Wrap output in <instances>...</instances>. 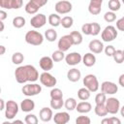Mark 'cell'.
I'll use <instances>...</instances> for the list:
<instances>
[{
    "mask_svg": "<svg viewBox=\"0 0 124 124\" xmlns=\"http://www.w3.org/2000/svg\"><path fill=\"white\" fill-rule=\"evenodd\" d=\"M53 121L56 124H67L70 121V114L67 111H60L54 114Z\"/></svg>",
    "mask_w": 124,
    "mask_h": 124,
    "instance_id": "obj_19",
    "label": "cell"
},
{
    "mask_svg": "<svg viewBox=\"0 0 124 124\" xmlns=\"http://www.w3.org/2000/svg\"><path fill=\"white\" fill-rule=\"evenodd\" d=\"M121 1H122V3H123V4H124V0H121Z\"/></svg>",
    "mask_w": 124,
    "mask_h": 124,
    "instance_id": "obj_56",
    "label": "cell"
},
{
    "mask_svg": "<svg viewBox=\"0 0 124 124\" xmlns=\"http://www.w3.org/2000/svg\"><path fill=\"white\" fill-rule=\"evenodd\" d=\"M39 9H41V8H40L36 3H34L32 0H30V1L25 5V7H24L25 12H26L27 14H29V15H35V14H37L38 11H39Z\"/></svg>",
    "mask_w": 124,
    "mask_h": 124,
    "instance_id": "obj_24",
    "label": "cell"
},
{
    "mask_svg": "<svg viewBox=\"0 0 124 124\" xmlns=\"http://www.w3.org/2000/svg\"><path fill=\"white\" fill-rule=\"evenodd\" d=\"M72 39H73V43H74V46H78L82 43V35L80 32L78 31H72L70 33Z\"/></svg>",
    "mask_w": 124,
    "mask_h": 124,
    "instance_id": "obj_27",
    "label": "cell"
},
{
    "mask_svg": "<svg viewBox=\"0 0 124 124\" xmlns=\"http://www.w3.org/2000/svg\"><path fill=\"white\" fill-rule=\"evenodd\" d=\"M101 91L107 95H113V94L117 93L118 86L112 81L106 80V81L102 82V84H101Z\"/></svg>",
    "mask_w": 124,
    "mask_h": 124,
    "instance_id": "obj_11",
    "label": "cell"
},
{
    "mask_svg": "<svg viewBox=\"0 0 124 124\" xmlns=\"http://www.w3.org/2000/svg\"><path fill=\"white\" fill-rule=\"evenodd\" d=\"M76 109H77L78 112H79V113H81V114H85V113H88L89 111H91L92 106H91V104H90L89 102L82 101V102L78 103Z\"/></svg>",
    "mask_w": 124,
    "mask_h": 124,
    "instance_id": "obj_21",
    "label": "cell"
},
{
    "mask_svg": "<svg viewBox=\"0 0 124 124\" xmlns=\"http://www.w3.org/2000/svg\"><path fill=\"white\" fill-rule=\"evenodd\" d=\"M120 123H121V121H120V119L117 118V117L112 116V117L108 118V124H120Z\"/></svg>",
    "mask_w": 124,
    "mask_h": 124,
    "instance_id": "obj_47",
    "label": "cell"
},
{
    "mask_svg": "<svg viewBox=\"0 0 124 124\" xmlns=\"http://www.w3.org/2000/svg\"><path fill=\"white\" fill-rule=\"evenodd\" d=\"M53 59L49 56H43L40 61H39V65L41 67L42 70H44L45 72H48L53 68Z\"/></svg>",
    "mask_w": 124,
    "mask_h": 124,
    "instance_id": "obj_16",
    "label": "cell"
},
{
    "mask_svg": "<svg viewBox=\"0 0 124 124\" xmlns=\"http://www.w3.org/2000/svg\"><path fill=\"white\" fill-rule=\"evenodd\" d=\"M24 122H25L26 124H37V123L39 122V120H38V118H37V116H36L35 114L29 113V114H27V115L25 116Z\"/></svg>",
    "mask_w": 124,
    "mask_h": 124,
    "instance_id": "obj_40",
    "label": "cell"
},
{
    "mask_svg": "<svg viewBox=\"0 0 124 124\" xmlns=\"http://www.w3.org/2000/svg\"><path fill=\"white\" fill-rule=\"evenodd\" d=\"M119 111H120V114H121V116H122V117H124V106H122V107L120 108Z\"/></svg>",
    "mask_w": 124,
    "mask_h": 124,
    "instance_id": "obj_53",
    "label": "cell"
},
{
    "mask_svg": "<svg viewBox=\"0 0 124 124\" xmlns=\"http://www.w3.org/2000/svg\"><path fill=\"white\" fill-rule=\"evenodd\" d=\"M25 22H26L25 18L23 16H16V17L13 18V26L16 27V28H21V27H23L25 25Z\"/></svg>",
    "mask_w": 124,
    "mask_h": 124,
    "instance_id": "obj_32",
    "label": "cell"
},
{
    "mask_svg": "<svg viewBox=\"0 0 124 124\" xmlns=\"http://www.w3.org/2000/svg\"><path fill=\"white\" fill-rule=\"evenodd\" d=\"M39 116H40V119H41L43 122H49L51 119H53V112H52V109H51L50 108H47V107L42 108L40 109Z\"/></svg>",
    "mask_w": 124,
    "mask_h": 124,
    "instance_id": "obj_17",
    "label": "cell"
},
{
    "mask_svg": "<svg viewBox=\"0 0 124 124\" xmlns=\"http://www.w3.org/2000/svg\"><path fill=\"white\" fill-rule=\"evenodd\" d=\"M22 0H0V7L3 9H19L22 7Z\"/></svg>",
    "mask_w": 124,
    "mask_h": 124,
    "instance_id": "obj_13",
    "label": "cell"
},
{
    "mask_svg": "<svg viewBox=\"0 0 124 124\" xmlns=\"http://www.w3.org/2000/svg\"><path fill=\"white\" fill-rule=\"evenodd\" d=\"M103 1L104 0H90V3L88 5V12L93 16L99 15L102 10Z\"/></svg>",
    "mask_w": 124,
    "mask_h": 124,
    "instance_id": "obj_15",
    "label": "cell"
},
{
    "mask_svg": "<svg viewBox=\"0 0 124 124\" xmlns=\"http://www.w3.org/2000/svg\"><path fill=\"white\" fill-rule=\"evenodd\" d=\"M13 123H23V121L22 120H14Z\"/></svg>",
    "mask_w": 124,
    "mask_h": 124,
    "instance_id": "obj_55",
    "label": "cell"
},
{
    "mask_svg": "<svg viewBox=\"0 0 124 124\" xmlns=\"http://www.w3.org/2000/svg\"><path fill=\"white\" fill-rule=\"evenodd\" d=\"M82 83H83L84 87H86L90 92H96L100 87L98 78L93 74L86 75L82 79Z\"/></svg>",
    "mask_w": 124,
    "mask_h": 124,
    "instance_id": "obj_3",
    "label": "cell"
},
{
    "mask_svg": "<svg viewBox=\"0 0 124 124\" xmlns=\"http://www.w3.org/2000/svg\"><path fill=\"white\" fill-rule=\"evenodd\" d=\"M82 63L86 67H92L96 63V56L92 52H87L82 56Z\"/></svg>",
    "mask_w": 124,
    "mask_h": 124,
    "instance_id": "obj_23",
    "label": "cell"
},
{
    "mask_svg": "<svg viewBox=\"0 0 124 124\" xmlns=\"http://www.w3.org/2000/svg\"><path fill=\"white\" fill-rule=\"evenodd\" d=\"M22 94L27 96V97H32V96H36L38 94L41 93L42 91V86L37 84V83H27L25 85H23L22 89Z\"/></svg>",
    "mask_w": 124,
    "mask_h": 124,
    "instance_id": "obj_5",
    "label": "cell"
},
{
    "mask_svg": "<svg viewBox=\"0 0 124 124\" xmlns=\"http://www.w3.org/2000/svg\"><path fill=\"white\" fill-rule=\"evenodd\" d=\"M7 16H8V15H7V13H6L4 10H1V11H0V20H2V21L5 20V19L7 18Z\"/></svg>",
    "mask_w": 124,
    "mask_h": 124,
    "instance_id": "obj_49",
    "label": "cell"
},
{
    "mask_svg": "<svg viewBox=\"0 0 124 124\" xmlns=\"http://www.w3.org/2000/svg\"><path fill=\"white\" fill-rule=\"evenodd\" d=\"M90 93L91 92L86 87H82V88H79L78 89V97L81 101H87L90 98Z\"/></svg>",
    "mask_w": 124,
    "mask_h": 124,
    "instance_id": "obj_26",
    "label": "cell"
},
{
    "mask_svg": "<svg viewBox=\"0 0 124 124\" xmlns=\"http://www.w3.org/2000/svg\"><path fill=\"white\" fill-rule=\"evenodd\" d=\"M81 32L84 35H91V24L90 23H84L81 26Z\"/></svg>",
    "mask_w": 124,
    "mask_h": 124,
    "instance_id": "obj_44",
    "label": "cell"
},
{
    "mask_svg": "<svg viewBox=\"0 0 124 124\" xmlns=\"http://www.w3.org/2000/svg\"><path fill=\"white\" fill-rule=\"evenodd\" d=\"M77 105H78V103H77V101H76V99L75 98H68L65 102H64V107H65V108L67 109V110H74V109H76V108H77Z\"/></svg>",
    "mask_w": 124,
    "mask_h": 124,
    "instance_id": "obj_29",
    "label": "cell"
},
{
    "mask_svg": "<svg viewBox=\"0 0 124 124\" xmlns=\"http://www.w3.org/2000/svg\"><path fill=\"white\" fill-rule=\"evenodd\" d=\"M108 5V9L112 12L119 11V9L121 7V3H120L119 0H109Z\"/></svg>",
    "mask_w": 124,
    "mask_h": 124,
    "instance_id": "obj_37",
    "label": "cell"
},
{
    "mask_svg": "<svg viewBox=\"0 0 124 124\" xmlns=\"http://www.w3.org/2000/svg\"><path fill=\"white\" fill-rule=\"evenodd\" d=\"M34 3H36L40 8H42V7H44L46 3H47V1L48 0H32Z\"/></svg>",
    "mask_w": 124,
    "mask_h": 124,
    "instance_id": "obj_48",
    "label": "cell"
},
{
    "mask_svg": "<svg viewBox=\"0 0 124 124\" xmlns=\"http://www.w3.org/2000/svg\"><path fill=\"white\" fill-rule=\"evenodd\" d=\"M76 123L77 124H90L91 120L88 116L85 115H79L77 119H76Z\"/></svg>",
    "mask_w": 124,
    "mask_h": 124,
    "instance_id": "obj_43",
    "label": "cell"
},
{
    "mask_svg": "<svg viewBox=\"0 0 124 124\" xmlns=\"http://www.w3.org/2000/svg\"><path fill=\"white\" fill-rule=\"evenodd\" d=\"M104 50H105V53H106V55L107 56H113V54H114V52H115V48H114V46H106L105 48H104Z\"/></svg>",
    "mask_w": 124,
    "mask_h": 124,
    "instance_id": "obj_45",
    "label": "cell"
},
{
    "mask_svg": "<svg viewBox=\"0 0 124 124\" xmlns=\"http://www.w3.org/2000/svg\"><path fill=\"white\" fill-rule=\"evenodd\" d=\"M46 23V16L44 14H36L30 19L31 26L36 28V29L42 28Z\"/></svg>",
    "mask_w": 124,
    "mask_h": 124,
    "instance_id": "obj_12",
    "label": "cell"
},
{
    "mask_svg": "<svg viewBox=\"0 0 124 124\" xmlns=\"http://www.w3.org/2000/svg\"><path fill=\"white\" fill-rule=\"evenodd\" d=\"M0 104H1V107H0V110H3V109H5V108H6V104H5V101H4L3 99H1V100H0Z\"/></svg>",
    "mask_w": 124,
    "mask_h": 124,
    "instance_id": "obj_51",
    "label": "cell"
},
{
    "mask_svg": "<svg viewBox=\"0 0 124 124\" xmlns=\"http://www.w3.org/2000/svg\"><path fill=\"white\" fill-rule=\"evenodd\" d=\"M24 60V55L21 53V52H15L13 55H12V62L15 64V65H19L23 62Z\"/></svg>",
    "mask_w": 124,
    "mask_h": 124,
    "instance_id": "obj_35",
    "label": "cell"
},
{
    "mask_svg": "<svg viewBox=\"0 0 124 124\" xmlns=\"http://www.w3.org/2000/svg\"><path fill=\"white\" fill-rule=\"evenodd\" d=\"M94 111H95L96 115H98V116H106L108 113V109L106 108V104L96 105L95 106V108H94Z\"/></svg>",
    "mask_w": 124,
    "mask_h": 124,
    "instance_id": "obj_30",
    "label": "cell"
},
{
    "mask_svg": "<svg viewBox=\"0 0 124 124\" xmlns=\"http://www.w3.org/2000/svg\"><path fill=\"white\" fill-rule=\"evenodd\" d=\"M73 23H74V19L70 16H64V17L61 18V25H62V27H64L66 29L72 27L73 26Z\"/></svg>",
    "mask_w": 124,
    "mask_h": 124,
    "instance_id": "obj_34",
    "label": "cell"
},
{
    "mask_svg": "<svg viewBox=\"0 0 124 124\" xmlns=\"http://www.w3.org/2000/svg\"><path fill=\"white\" fill-rule=\"evenodd\" d=\"M0 48H1V52H0V54H1V55H3V54L5 53V51H6V48H5V46H4L3 45H1V46H0Z\"/></svg>",
    "mask_w": 124,
    "mask_h": 124,
    "instance_id": "obj_52",
    "label": "cell"
},
{
    "mask_svg": "<svg viewBox=\"0 0 124 124\" xmlns=\"http://www.w3.org/2000/svg\"><path fill=\"white\" fill-rule=\"evenodd\" d=\"M39 79H40L41 84L42 85H45L46 87H53L57 83L56 78L54 76H52L50 73L45 72V71H44V73H42L40 75Z\"/></svg>",
    "mask_w": 124,
    "mask_h": 124,
    "instance_id": "obj_7",
    "label": "cell"
},
{
    "mask_svg": "<svg viewBox=\"0 0 124 124\" xmlns=\"http://www.w3.org/2000/svg\"><path fill=\"white\" fill-rule=\"evenodd\" d=\"M104 19H105L107 22H108V23L115 21V19H116V15H115V12H112V11L107 12V13L105 14V16H104Z\"/></svg>",
    "mask_w": 124,
    "mask_h": 124,
    "instance_id": "obj_41",
    "label": "cell"
},
{
    "mask_svg": "<svg viewBox=\"0 0 124 124\" xmlns=\"http://www.w3.org/2000/svg\"><path fill=\"white\" fill-rule=\"evenodd\" d=\"M118 83H119V85L124 87V74L120 75V77L118 78Z\"/></svg>",
    "mask_w": 124,
    "mask_h": 124,
    "instance_id": "obj_50",
    "label": "cell"
},
{
    "mask_svg": "<svg viewBox=\"0 0 124 124\" xmlns=\"http://www.w3.org/2000/svg\"><path fill=\"white\" fill-rule=\"evenodd\" d=\"M25 42L32 46H40L44 42V36L36 31V30H30L25 34Z\"/></svg>",
    "mask_w": 124,
    "mask_h": 124,
    "instance_id": "obj_2",
    "label": "cell"
},
{
    "mask_svg": "<svg viewBox=\"0 0 124 124\" xmlns=\"http://www.w3.org/2000/svg\"><path fill=\"white\" fill-rule=\"evenodd\" d=\"M81 78V73L79 70H78L77 68H73L70 69L67 73V78L72 81V82H77L79 80V78Z\"/></svg>",
    "mask_w": 124,
    "mask_h": 124,
    "instance_id": "obj_22",
    "label": "cell"
},
{
    "mask_svg": "<svg viewBox=\"0 0 124 124\" xmlns=\"http://www.w3.org/2000/svg\"><path fill=\"white\" fill-rule=\"evenodd\" d=\"M91 36H97L101 32V26L98 22H91Z\"/></svg>",
    "mask_w": 124,
    "mask_h": 124,
    "instance_id": "obj_42",
    "label": "cell"
},
{
    "mask_svg": "<svg viewBox=\"0 0 124 124\" xmlns=\"http://www.w3.org/2000/svg\"><path fill=\"white\" fill-rule=\"evenodd\" d=\"M106 108L110 114H116L120 109V102L117 98L110 97L106 101Z\"/></svg>",
    "mask_w": 124,
    "mask_h": 124,
    "instance_id": "obj_9",
    "label": "cell"
},
{
    "mask_svg": "<svg viewBox=\"0 0 124 124\" xmlns=\"http://www.w3.org/2000/svg\"><path fill=\"white\" fill-rule=\"evenodd\" d=\"M50 99H62L63 98V92L59 88H52L49 92Z\"/></svg>",
    "mask_w": 124,
    "mask_h": 124,
    "instance_id": "obj_38",
    "label": "cell"
},
{
    "mask_svg": "<svg viewBox=\"0 0 124 124\" xmlns=\"http://www.w3.org/2000/svg\"><path fill=\"white\" fill-rule=\"evenodd\" d=\"M107 101V94H105L104 92L98 93L95 96V104L96 105H102V104H106Z\"/></svg>",
    "mask_w": 124,
    "mask_h": 124,
    "instance_id": "obj_39",
    "label": "cell"
},
{
    "mask_svg": "<svg viewBox=\"0 0 124 124\" xmlns=\"http://www.w3.org/2000/svg\"><path fill=\"white\" fill-rule=\"evenodd\" d=\"M88 47L90 49V51L94 54H98V53H101L103 50H104V45L101 41L97 40V39H94L92 41H90L89 45H88Z\"/></svg>",
    "mask_w": 124,
    "mask_h": 124,
    "instance_id": "obj_18",
    "label": "cell"
},
{
    "mask_svg": "<svg viewBox=\"0 0 124 124\" xmlns=\"http://www.w3.org/2000/svg\"><path fill=\"white\" fill-rule=\"evenodd\" d=\"M54 9H55V12L58 15H66V14H69L72 11L73 5H72V3L70 1L61 0V1H58L55 4Z\"/></svg>",
    "mask_w": 124,
    "mask_h": 124,
    "instance_id": "obj_8",
    "label": "cell"
},
{
    "mask_svg": "<svg viewBox=\"0 0 124 124\" xmlns=\"http://www.w3.org/2000/svg\"><path fill=\"white\" fill-rule=\"evenodd\" d=\"M123 52H124V49H123Z\"/></svg>",
    "mask_w": 124,
    "mask_h": 124,
    "instance_id": "obj_57",
    "label": "cell"
},
{
    "mask_svg": "<svg viewBox=\"0 0 124 124\" xmlns=\"http://www.w3.org/2000/svg\"><path fill=\"white\" fill-rule=\"evenodd\" d=\"M113 60L117 63V64H121L124 62V52L122 49H117L115 50L114 54H113Z\"/></svg>",
    "mask_w": 124,
    "mask_h": 124,
    "instance_id": "obj_36",
    "label": "cell"
},
{
    "mask_svg": "<svg viewBox=\"0 0 124 124\" xmlns=\"http://www.w3.org/2000/svg\"><path fill=\"white\" fill-rule=\"evenodd\" d=\"M117 37V30L114 26L112 25H108L107 26L103 31H102V34H101V38L104 42H112L114 39H116Z\"/></svg>",
    "mask_w": 124,
    "mask_h": 124,
    "instance_id": "obj_6",
    "label": "cell"
},
{
    "mask_svg": "<svg viewBox=\"0 0 124 124\" xmlns=\"http://www.w3.org/2000/svg\"><path fill=\"white\" fill-rule=\"evenodd\" d=\"M45 38L48 42H54L57 39V32L53 28L46 29V32H45Z\"/></svg>",
    "mask_w": 124,
    "mask_h": 124,
    "instance_id": "obj_28",
    "label": "cell"
},
{
    "mask_svg": "<svg viewBox=\"0 0 124 124\" xmlns=\"http://www.w3.org/2000/svg\"><path fill=\"white\" fill-rule=\"evenodd\" d=\"M49 105H50V108L53 109H60L64 106L63 98L62 99H50Z\"/></svg>",
    "mask_w": 124,
    "mask_h": 124,
    "instance_id": "obj_31",
    "label": "cell"
},
{
    "mask_svg": "<svg viewBox=\"0 0 124 124\" xmlns=\"http://www.w3.org/2000/svg\"><path fill=\"white\" fill-rule=\"evenodd\" d=\"M65 56L66 55H65L64 51H62L60 49H57V50L53 51L52 54H51V58L53 59L54 62H60V61H62L63 59H65Z\"/></svg>",
    "mask_w": 124,
    "mask_h": 124,
    "instance_id": "obj_33",
    "label": "cell"
},
{
    "mask_svg": "<svg viewBox=\"0 0 124 124\" xmlns=\"http://www.w3.org/2000/svg\"><path fill=\"white\" fill-rule=\"evenodd\" d=\"M35 108V103L32 99L26 98L21 101L20 103V109L23 112H30Z\"/></svg>",
    "mask_w": 124,
    "mask_h": 124,
    "instance_id": "obj_20",
    "label": "cell"
},
{
    "mask_svg": "<svg viewBox=\"0 0 124 124\" xmlns=\"http://www.w3.org/2000/svg\"><path fill=\"white\" fill-rule=\"evenodd\" d=\"M72 46H74V43H73V39H72V37H71L70 34L62 36V37L58 40V43H57V47H58V49L64 51V52L67 51V50H69V48H70Z\"/></svg>",
    "mask_w": 124,
    "mask_h": 124,
    "instance_id": "obj_10",
    "label": "cell"
},
{
    "mask_svg": "<svg viewBox=\"0 0 124 124\" xmlns=\"http://www.w3.org/2000/svg\"><path fill=\"white\" fill-rule=\"evenodd\" d=\"M65 61L69 66H76L82 61V56L78 52H71L65 56Z\"/></svg>",
    "mask_w": 124,
    "mask_h": 124,
    "instance_id": "obj_14",
    "label": "cell"
},
{
    "mask_svg": "<svg viewBox=\"0 0 124 124\" xmlns=\"http://www.w3.org/2000/svg\"><path fill=\"white\" fill-rule=\"evenodd\" d=\"M15 78L18 83L35 82L39 79V72L33 65L19 66L15 71Z\"/></svg>",
    "mask_w": 124,
    "mask_h": 124,
    "instance_id": "obj_1",
    "label": "cell"
},
{
    "mask_svg": "<svg viewBox=\"0 0 124 124\" xmlns=\"http://www.w3.org/2000/svg\"><path fill=\"white\" fill-rule=\"evenodd\" d=\"M0 24H1V30L0 31L2 32V31H4V23H3L2 20H0Z\"/></svg>",
    "mask_w": 124,
    "mask_h": 124,
    "instance_id": "obj_54",
    "label": "cell"
},
{
    "mask_svg": "<svg viewBox=\"0 0 124 124\" xmlns=\"http://www.w3.org/2000/svg\"><path fill=\"white\" fill-rule=\"evenodd\" d=\"M47 21L52 27H57L61 24V17L57 13L56 14H50L48 16Z\"/></svg>",
    "mask_w": 124,
    "mask_h": 124,
    "instance_id": "obj_25",
    "label": "cell"
},
{
    "mask_svg": "<svg viewBox=\"0 0 124 124\" xmlns=\"http://www.w3.org/2000/svg\"><path fill=\"white\" fill-rule=\"evenodd\" d=\"M116 28L119 31H123L124 32V16L116 20Z\"/></svg>",
    "mask_w": 124,
    "mask_h": 124,
    "instance_id": "obj_46",
    "label": "cell"
},
{
    "mask_svg": "<svg viewBox=\"0 0 124 124\" xmlns=\"http://www.w3.org/2000/svg\"><path fill=\"white\" fill-rule=\"evenodd\" d=\"M18 105L16 102L13 100H9L6 103V108H5V117L8 120H12L16 117V115L18 112Z\"/></svg>",
    "mask_w": 124,
    "mask_h": 124,
    "instance_id": "obj_4",
    "label": "cell"
}]
</instances>
